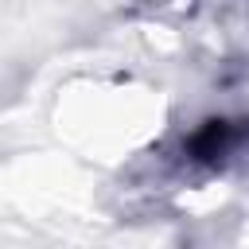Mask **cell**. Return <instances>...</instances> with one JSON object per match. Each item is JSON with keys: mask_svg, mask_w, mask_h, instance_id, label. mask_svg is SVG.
Returning a JSON list of instances; mask_svg holds the SVG:
<instances>
[{"mask_svg": "<svg viewBox=\"0 0 249 249\" xmlns=\"http://www.w3.org/2000/svg\"><path fill=\"white\" fill-rule=\"evenodd\" d=\"M241 144V128L233 121H206L191 140H187V156L198 163H218L226 160L233 148Z\"/></svg>", "mask_w": 249, "mask_h": 249, "instance_id": "cell-1", "label": "cell"}]
</instances>
